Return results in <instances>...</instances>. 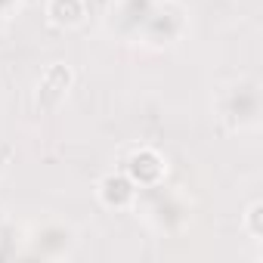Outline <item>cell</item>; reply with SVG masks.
<instances>
[{"label": "cell", "instance_id": "3957f363", "mask_svg": "<svg viewBox=\"0 0 263 263\" xmlns=\"http://www.w3.org/2000/svg\"><path fill=\"white\" fill-rule=\"evenodd\" d=\"M96 195H99V201H102L105 208L127 211V208H134V204H137L140 189H137L134 180H130V177L121 171V174H108V177H102L99 186H96Z\"/></svg>", "mask_w": 263, "mask_h": 263}, {"label": "cell", "instance_id": "8992f818", "mask_svg": "<svg viewBox=\"0 0 263 263\" xmlns=\"http://www.w3.org/2000/svg\"><path fill=\"white\" fill-rule=\"evenodd\" d=\"M152 7H155L152 0H121L118 10L111 7V22H115L118 28H124V25L130 22V34H140V28H143V22L149 19Z\"/></svg>", "mask_w": 263, "mask_h": 263}, {"label": "cell", "instance_id": "52a82bcc", "mask_svg": "<svg viewBox=\"0 0 263 263\" xmlns=\"http://www.w3.org/2000/svg\"><path fill=\"white\" fill-rule=\"evenodd\" d=\"M260 211H263V204L254 201V204L248 208V214H245V229H248V235H251L254 241H260Z\"/></svg>", "mask_w": 263, "mask_h": 263}, {"label": "cell", "instance_id": "277c9868", "mask_svg": "<svg viewBox=\"0 0 263 263\" xmlns=\"http://www.w3.org/2000/svg\"><path fill=\"white\" fill-rule=\"evenodd\" d=\"M71 81H74V74H71V68H68V65H62V62L50 65V68H47V74H44V78H41V84H37V108H44V111L59 108V102L65 99V93H68Z\"/></svg>", "mask_w": 263, "mask_h": 263}, {"label": "cell", "instance_id": "7a4b0ae2", "mask_svg": "<svg viewBox=\"0 0 263 263\" xmlns=\"http://www.w3.org/2000/svg\"><path fill=\"white\" fill-rule=\"evenodd\" d=\"M124 174L137 183V189H158L161 180L167 177V158H161L149 146H140L124 161Z\"/></svg>", "mask_w": 263, "mask_h": 263}, {"label": "cell", "instance_id": "5b68a950", "mask_svg": "<svg viewBox=\"0 0 263 263\" xmlns=\"http://www.w3.org/2000/svg\"><path fill=\"white\" fill-rule=\"evenodd\" d=\"M87 19L84 0H47V22L56 28H78Z\"/></svg>", "mask_w": 263, "mask_h": 263}, {"label": "cell", "instance_id": "6da1fadb", "mask_svg": "<svg viewBox=\"0 0 263 263\" xmlns=\"http://www.w3.org/2000/svg\"><path fill=\"white\" fill-rule=\"evenodd\" d=\"M183 31H186V13H183V7H177V4H158V7H152L149 19L143 22V28H140L137 37L146 41L149 47H171V44H177L183 37Z\"/></svg>", "mask_w": 263, "mask_h": 263}]
</instances>
